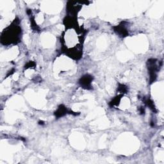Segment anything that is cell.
Instances as JSON below:
<instances>
[{"label": "cell", "instance_id": "1", "mask_svg": "<svg viewBox=\"0 0 164 164\" xmlns=\"http://www.w3.org/2000/svg\"><path fill=\"white\" fill-rule=\"evenodd\" d=\"M91 81H92V78H91V76H89L88 75H86V76L82 78L80 83H81L82 86L83 85V87L87 88L88 86L90 85Z\"/></svg>", "mask_w": 164, "mask_h": 164}]
</instances>
